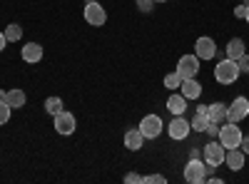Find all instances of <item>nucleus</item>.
Returning <instances> with one entry per match:
<instances>
[{
  "label": "nucleus",
  "instance_id": "nucleus-1",
  "mask_svg": "<svg viewBox=\"0 0 249 184\" xmlns=\"http://www.w3.org/2000/svg\"><path fill=\"white\" fill-rule=\"evenodd\" d=\"M239 75H242V70L237 65V60H230V57H222L214 67V80L219 85H234Z\"/></svg>",
  "mask_w": 249,
  "mask_h": 184
},
{
  "label": "nucleus",
  "instance_id": "nucleus-2",
  "mask_svg": "<svg viewBox=\"0 0 249 184\" xmlns=\"http://www.w3.org/2000/svg\"><path fill=\"white\" fill-rule=\"evenodd\" d=\"M242 130L237 127V122H224V125L219 127V145L224 147V150H234V147H239L242 145Z\"/></svg>",
  "mask_w": 249,
  "mask_h": 184
},
{
  "label": "nucleus",
  "instance_id": "nucleus-3",
  "mask_svg": "<svg viewBox=\"0 0 249 184\" xmlns=\"http://www.w3.org/2000/svg\"><path fill=\"white\" fill-rule=\"evenodd\" d=\"M207 162L204 159H197V157H192L190 162L184 165V182L187 184H202V182H207Z\"/></svg>",
  "mask_w": 249,
  "mask_h": 184
},
{
  "label": "nucleus",
  "instance_id": "nucleus-4",
  "mask_svg": "<svg viewBox=\"0 0 249 184\" xmlns=\"http://www.w3.org/2000/svg\"><path fill=\"white\" fill-rule=\"evenodd\" d=\"M82 15H85V23L92 25V28H100L107 23V10L102 8L97 0H92V3H85V8H82Z\"/></svg>",
  "mask_w": 249,
  "mask_h": 184
},
{
  "label": "nucleus",
  "instance_id": "nucleus-5",
  "mask_svg": "<svg viewBox=\"0 0 249 184\" xmlns=\"http://www.w3.org/2000/svg\"><path fill=\"white\" fill-rule=\"evenodd\" d=\"M164 125H162V117L160 115H144L140 119V132L144 134V139H157L162 134Z\"/></svg>",
  "mask_w": 249,
  "mask_h": 184
},
{
  "label": "nucleus",
  "instance_id": "nucleus-6",
  "mask_svg": "<svg viewBox=\"0 0 249 184\" xmlns=\"http://www.w3.org/2000/svg\"><path fill=\"white\" fill-rule=\"evenodd\" d=\"M53 127H55V132H57V134H65V137H68V134H72V132H75L77 119H75V115H72V112L62 110V112H57V115H55Z\"/></svg>",
  "mask_w": 249,
  "mask_h": 184
},
{
  "label": "nucleus",
  "instance_id": "nucleus-7",
  "mask_svg": "<svg viewBox=\"0 0 249 184\" xmlns=\"http://www.w3.org/2000/svg\"><path fill=\"white\" fill-rule=\"evenodd\" d=\"M190 132H192V125H190V119H187L184 115H175V119L167 125V134L172 137V139H187L190 137Z\"/></svg>",
  "mask_w": 249,
  "mask_h": 184
},
{
  "label": "nucleus",
  "instance_id": "nucleus-8",
  "mask_svg": "<svg viewBox=\"0 0 249 184\" xmlns=\"http://www.w3.org/2000/svg\"><path fill=\"white\" fill-rule=\"evenodd\" d=\"M249 115V100L247 97H234L232 105H227V122H239Z\"/></svg>",
  "mask_w": 249,
  "mask_h": 184
},
{
  "label": "nucleus",
  "instance_id": "nucleus-9",
  "mask_svg": "<svg viewBox=\"0 0 249 184\" xmlns=\"http://www.w3.org/2000/svg\"><path fill=\"white\" fill-rule=\"evenodd\" d=\"M199 63H202V60H199L197 55H182V57L177 60V72H179V77H182V80H187V77H197V72H199Z\"/></svg>",
  "mask_w": 249,
  "mask_h": 184
},
{
  "label": "nucleus",
  "instance_id": "nucleus-10",
  "mask_svg": "<svg viewBox=\"0 0 249 184\" xmlns=\"http://www.w3.org/2000/svg\"><path fill=\"white\" fill-rule=\"evenodd\" d=\"M224 154H227V150L219 145V139H212L204 145V162L207 165H212V167L224 165Z\"/></svg>",
  "mask_w": 249,
  "mask_h": 184
},
{
  "label": "nucleus",
  "instance_id": "nucleus-11",
  "mask_svg": "<svg viewBox=\"0 0 249 184\" xmlns=\"http://www.w3.org/2000/svg\"><path fill=\"white\" fill-rule=\"evenodd\" d=\"M195 55H197L199 60H212V57H217V43H214L212 37H207V35L197 37V40H195Z\"/></svg>",
  "mask_w": 249,
  "mask_h": 184
},
{
  "label": "nucleus",
  "instance_id": "nucleus-12",
  "mask_svg": "<svg viewBox=\"0 0 249 184\" xmlns=\"http://www.w3.org/2000/svg\"><path fill=\"white\" fill-rule=\"evenodd\" d=\"M20 55H23L25 63L35 65V63H40V60H43L45 50H43V45H40V43H25V48L20 50Z\"/></svg>",
  "mask_w": 249,
  "mask_h": 184
},
{
  "label": "nucleus",
  "instance_id": "nucleus-13",
  "mask_svg": "<svg viewBox=\"0 0 249 184\" xmlns=\"http://www.w3.org/2000/svg\"><path fill=\"white\" fill-rule=\"evenodd\" d=\"M244 159H247V154H244L239 147H234V150H227V154H224V165L230 167L232 172H239V169L244 167Z\"/></svg>",
  "mask_w": 249,
  "mask_h": 184
},
{
  "label": "nucleus",
  "instance_id": "nucleus-14",
  "mask_svg": "<svg viewBox=\"0 0 249 184\" xmlns=\"http://www.w3.org/2000/svg\"><path fill=\"white\" fill-rule=\"evenodd\" d=\"M190 125H192V130H195V132H204V130H207V125H210V105L197 107V115L190 119Z\"/></svg>",
  "mask_w": 249,
  "mask_h": 184
},
{
  "label": "nucleus",
  "instance_id": "nucleus-15",
  "mask_svg": "<svg viewBox=\"0 0 249 184\" xmlns=\"http://www.w3.org/2000/svg\"><path fill=\"white\" fill-rule=\"evenodd\" d=\"M124 147H127L130 152H137V150H142V147H144V134L140 132V127L124 132Z\"/></svg>",
  "mask_w": 249,
  "mask_h": 184
},
{
  "label": "nucleus",
  "instance_id": "nucleus-16",
  "mask_svg": "<svg viewBox=\"0 0 249 184\" xmlns=\"http://www.w3.org/2000/svg\"><path fill=\"white\" fill-rule=\"evenodd\" d=\"M187 102H190V100H187L182 92H172V95L167 97V110H170L172 115H184V112H187Z\"/></svg>",
  "mask_w": 249,
  "mask_h": 184
},
{
  "label": "nucleus",
  "instance_id": "nucleus-17",
  "mask_svg": "<svg viewBox=\"0 0 249 184\" xmlns=\"http://www.w3.org/2000/svg\"><path fill=\"white\" fill-rule=\"evenodd\" d=\"M179 92L187 97V100H197L199 95H202V85L197 83L195 77H187V80H182V85H179Z\"/></svg>",
  "mask_w": 249,
  "mask_h": 184
},
{
  "label": "nucleus",
  "instance_id": "nucleus-18",
  "mask_svg": "<svg viewBox=\"0 0 249 184\" xmlns=\"http://www.w3.org/2000/svg\"><path fill=\"white\" fill-rule=\"evenodd\" d=\"M247 52V45H244V40L242 37H232L230 43H227V52H224V57H230V60H237V57H242Z\"/></svg>",
  "mask_w": 249,
  "mask_h": 184
},
{
  "label": "nucleus",
  "instance_id": "nucleus-19",
  "mask_svg": "<svg viewBox=\"0 0 249 184\" xmlns=\"http://www.w3.org/2000/svg\"><path fill=\"white\" fill-rule=\"evenodd\" d=\"M5 102L13 107V110H20V107H25V102H28V97H25V92L23 90H8L5 92Z\"/></svg>",
  "mask_w": 249,
  "mask_h": 184
},
{
  "label": "nucleus",
  "instance_id": "nucleus-20",
  "mask_svg": "<svg viewBox=\"0 0 249 184\" xmlns=\"http://www.w3.org/2000/svg\"><path fill=\"white\" fill-rule=\"evenodd\" d=\"M210 122H217V125H224L227 122V105L224 102H212L210 105Z\"/></svg>",
  "mask_w": 249,
  "mask_h": 184
},
{
  "label": "nucleus",
  "instance_id": "nucleus-21",
  "mask_svg": "<svg viewBox=\"0 0 249 184\" xmlns=\"http://www.w3.org/2000/svg\"><path fill=\"white\" fill-rule=\"evenodd\" d=\"M43 107H45V112H48V115H53V117H55L57 112L65 110V102H62L60 97H55V95H53V97H48V100H45V105H43Z\"/></svg>",
  "mask_w": 249,
  "mask_h": 184
},
{
  "label": "nucleus",
  "instance_id": "nucleus-22",
  "mask_svg": "<svg viewBox=\"0 0 249 184\" xmlns=\"http://www.w3.org/2000/svg\"><path fill=\"white\" fill-rule=\"evenodd\" d=\"M5 37H8V43H20V40H23V28L18 23H10L5 28Z\"/></svg>",
  "mask_w": 249,
  "mask_h": 184
},
{
  "label": "nucleus",
  "instance_id": "nucleus-23",
  "mask_svg": "<svg viewBox=\"0 0 249 184\" xmlns=\"http://www.w3.org/2000/svg\"><path fill=\"white\" fill-rule=\"evenodd\" d=\"M179 85H182V77H179L177 70L170 72V75H164V87L167 90H179Z\"/></svg>",
  "mask_w": 249,
  "mask_h": 184
},
{
  "label": "nucleus",
  "instance_id": "nucleus-24",
  "mask_svg": "<svg viewBox=\"0 0 249 184\" xmlns=\"http://www.w3.org/2000/svg\"><path fill=\"white\" fill-rule=\"evenodd\" d=\"M10 115H13V107L8 102H0V127H5L10 122Z\"/></svg>",
  "mask_w": 249,
  "mask_h": 184
},
{
  "label": "nucleus",
  "instance_id": "nucleus-25",
  "mask_svg": "<svg viewBox=\"0 0 249 184\" xmlns=\"http://www.w3.org/2000/svg\"><path fill=\"white\" fill-rule=\"evenodd\" d=\"M167 177L164 174H144V184H164Z\"/></svg>",
  "mask_w": 249,
  "mask_h": 184
},
{
  "label": "nucleus",
  "instance_id": "nucleus-26",
  "mask_svg": "<svg viewBox=\"0 0 249 184\" xmlns=\"http://www.w3.org/2000/svg\"><path fill=\"white\" fill-rule=\"evenodd\" d=\"M124 182H127V184H144V177L137 174V172H127V174H124Z\"/></svg>",
  "mask_w": 249,
  "mask_h": 184
},
{
  "label": "nucleus",
  "instance_id": "nucleus-27",
  "mask_svg": "<svg viewBox=\"0 0 249 184\" xmlns=\"http://www.w3.org/2000/svg\"><path fill=\"white\" fill-rule=\"evenodd\" d=\"M137 8L142 13H152L155 10V0H137Z\"/></svg>",
  "mask_w": 249,
  "mask_h": 184
},
{
  "label": "nucleus",
  "instance_id": "nucleus-28",
  "mask_svg": "<svg viewBox=\"0 0 249 184\" xmlns=\"http://www.w3.org/2000/svg\"><path fill=\"white\" fill-rule=\"evenodd\" d=\"M219 127H222V125H217V122H210V125H207V130H204V132L210 134L212 139H217V137H219Z\"/></svg>",
  "mask_w": 249,
  "mask_h": 184
},
{
  "label": "nucleus",
  "instance_id": "nucleus-29",
  "mask_svg": "<svg viewBox=\"0 0 249 184\" xmlns=\"http://www.w3.org/2000/svg\"><path fill=\"white\" fill-rule=\"evenodd\" d=\"M237 65H239V70H242V72H247V75H249V55H247V52H244L242 57H237Z\"/></svg>",
  "mask_w": 249,
  "mask_h": 184
},
{
  "label": "nucleus",
  "instance_id": "nucleus-30",
  "mask_svg": "<svg viewBox=\"0 0 249 184\" xmlns=\"http://www.w3.org/2000/svg\"><path fill=\"white\" fill-rule=\"evenodd\" d=\"M239 150H242L244 154H249V134H247V137H242V145H239Z\"/></svg>",
  "mask_w": 249,
  "mask_h": 184
},
{
  "label": "nucleus",
  "instance_id": "nucleus-31",
  "mask_svg": "<svg viewBox=\"0 0 249 184\" xmlns=\"http://www.w3.org/2000/svg\"><path fill=\"white\" fill-rule=\"evenodd\" d=\"M244 13H247V5H244V3L234 8V17H244Z\"/></svg>",
  "mask_w": 249,
  "mask_h": 184
},
{
  "label": "nucleus",
  "instance_id": "nucleus-32",
  "mask_svg": "<svg viewBox=\"0 0 249 184\" xmlns=\"http://www.w3.org/2000/svg\"><path fill=\"white\" fill-rule=\"evenodd\" d=\"M5 45H8V37H5V33H0V52L5 50Z\"/></svg>",
  "mask_w": 249,
  "mask_h": 184
},
{
  "label": "nucleus",
  "instance_id": "nucleus-33",
  "mask_svg": "<svg viewBox=\"0 0 249 184\" xmlns=\"http://www.w3.org/2000/svg\"><path fill=\"white\" fill-rule=\"evenodd\" d=\"M244 20H247V25H249V5H247V13H244Z\"/></svg>",
  "mask_w": 249,
  "mask_h": 184
},
{
  "label": "nucleus",
  "instance_id": "nucleus-34",
  "mask_svg": "<svg viewBox=\"0 0 249 184\" xmlns=\"http://www.w3.org/2000/svg\"><path fill=\"white\" fill-rule=\"evenodd\" d=\"M0 102H5V92L3 90H0Z\"/></svg>",
  "mask_w": 249,
  "mask_h": 184
},
{
  "label": "nucleus",
  "instance_id": "nucleus-35",
  "mask_svg": "<svg viewBox=\"0 0 249 184\" xmlns=\"http://www.w3.org/2000/svg\"><path fill=\"white\" fill-rule=\"evenodd\" d=\"M155 3H167V0H155Z\"/></svg>",
  "mask_w": 249,
  "mask_h": 184
},
{
  "label": "nucleus",
  "instance_id": "nucleus-36",
  "mask_svg": "<svg viewBox=\"0 0 249 184\" xmlns=\"http://www.w3.org/2000/svg\"><path fill=\"white\" fill-rule=\"evenodd\" d=\"M244 5H249V0H244Z\"/></svg>",
  "mask_w": 249,
  "mask_h": 184
}]
</instances>
